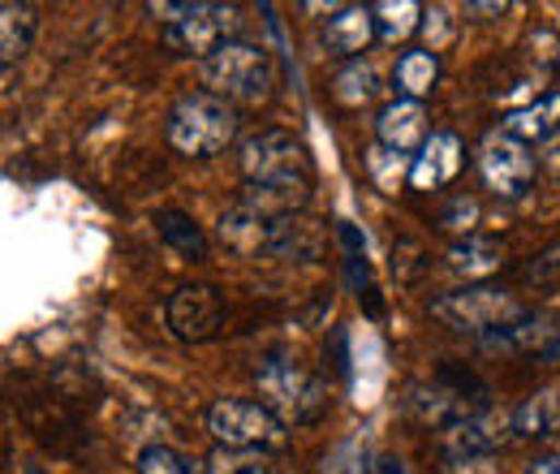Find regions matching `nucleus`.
Here are the masks:
<instances>
[{
    "label": "nucleus",
    "mask_w": 560,
    "mask_h": 474,
    "mask_svg": "<svg viewBox=\"0 0 560 474\" xmlns=\"http://www.w3.org/2000/svg\"><path fill=\"white\" fill-rule=\"evenodd\" d=\"M539 169H548V173H560V135H552L544 147H539Z\"/></svg>",
    "instance_id": "nucleus-34"
},
{
    "label": "nucleus",
    "mask_w": 560,
    "mask_h": 474,
    "mask_svg": "<svg viewBox=\"0 0 560 474\" xmlns=\"http://www.w3.org/2000/svg\"><path fill=\"white\" fill-rule=\"evenodd\" d=\"M208 431L224 449H264L280 453L289 444V423H280L264 402L246 397H220L208 406Z\"/></svg>",
    "instance_id": "nucleus-5"
},
{
    "label": "nucleus",
    "mask_w": 560,
    "mask_h": 474,
    "mask_svg": "<svg viewBox=\"0 0 560 474\" xmlns=\"http://www.w3.org/2000/svg\"><path fill=\"white\" fill-rule=\"evenodd\" d=\"M375 474H401V471H397V462H388V458H384V462H380V471H375Z\"/></svg>",
    "instance_id": "nucleus-37"
},
{
    "label": "nucleus",
    "mask_w": 560,
    "mask_h": 474,
    "mask_svg": "<svg viewBox=\"0 0 560 474\" xmlns=\"http://www.w3.org/2000/svg\"><path fill=\"white\" fill-rule=\"evenodd\" d=\"M324 255V229L319 220H306V216H289L277 224V238H272V255L268 259H289V264H311Z\"/></svg>",
    "instance_id": "nucleus-19"
},
{
    "label": "nucleus",
    "mask_w": 560,
    "mask_h": 474,
    "mask_svg": "<svg viewBox=\"0 0 560 474\" xmlns=\"http://www.w3.org/2000/svg\"><path fill=\"white\" fill-rule=\"evenodd\" d=\"M560 340V315L557 311H530L526 320L495 328L488 337H479V345L488 354H544L548 345Z\"/></svg>",
    "instance_id": "nucleus-15"
},
{
    "label": "nucleus",
    "mask_w": 560,
    "mask_h": 474,
    "mask_svg": "<svg viewBox=\"0 0 560 474\" xmlns=\"http://www.w3.org/2000/svg\"><path fill=\"white\" fill-rule=\"evenodd\" d=\"M237 169L246 186H284V182H315L311 151L293 130H259L242 142Z\"/></svg>",
    "instance_id": "nucleus-6"
},
{
    "label": "nucleus",
    "mask_w": 560,
    "mask_h": 474,
    "mask_svg": "<svg viewBox=\"0 0 560 474\" xmlns=\"http://www.w3.org/2000/svg\"><path fill=\"white\" fill-rule=\"evenodd\" d=\"M203 82H208L211 95H220L229 104H264L272 95L277 69H272V57L259 44L233 39L215 57L203 61Z\"/></svg>",
    "instance_id": "nucleus-4"
},
{
    "label": "nucleus",
    "mask_w": 560,
    "mask_h": 474,
    "mask_svg": "<svg viewBox=\"0 0 560 474\" xmlns=\"http://www.w3.org/2000/svg\"><path fill=\"white\" fill-rule=\"evenodd\" d=\"M380 39L375 31V9L371 4H346L332 9V18L324 22V48L341 61H362V53Z\"/></svg>",
    "instance_id": "nucleus-14"
},
{
    "label": "nucleus",
    "mask_w": 560,
    "mask_h": 474,
    "mask_svg": "<svg viewBox=\"0 0 560 474\" xmlns=\"http://www.w3.org/2000/svg\"><path fill=\"white\" fill-rule=\"evenodd\" d=\"M139 474H208L203 462H190L186 453L168 444H147L139 453Z\"/></svg>",
    "instance_id": "nucleus-28"
},
{
    "label": "nucleus",
    "mask_w": 560,
    "mask_h": 474,
    "mask_svg": "<svg viewBox=\"0 0 560 474\" xmlns=\"http://www.w3.org/2000/svg\"><path fill=\"white\" fill-rule=\"evenodd\" d=\"M513 423H517V440H548L560 431V393L557 389H544L535 397H526L522 406L513 409Z\"/></svg>",
    "instance_id": "nucleus-22"
},
{
    "label": "nucleus",
    "mask_w": 560,
    "mask_h": 474,
    "mask_svg": "<svg viewBox=\"0 0 560 474\" xmlns=\"http://www.w3.org/2000/svg\"><path fill=\"white\" fill-rule=\"evenodd\" d=\"M422 31L435 35V39H444V35H448V9H444V4H431L427 18H422Z\"/></svg>",
    "instance_id": "nucleus-33"
},
{
    "label": "nucleus",
    "mask_w": 560,
    "mask_h": 474,
    "mask_svg": "<svg viewBox=\"0 0 560 474\" xmlns=\"http://www.w3.org/2000/svg\"><path fill=\"white\" fill-rule=\"evenodd\" d=\"M535 169H539V160L530 155V147L517 142V138H509L504 130L491 135L488 142H483V151H479V173H483V182H488L495 195H504V199L526 195L530 182H535Z\"/></svg>",
    "instance_id": "nucleus-10"
},
{
    "label": "nucleus",
    "mask_w": 560,
    "mask_h": 474,
    "mask_svg": "<svg viewBox=\"0 0 560 474\" xmlns=\"http://www.w3.org/2000/svg\"><path fill=\"white\" fill-rule=\"evenodd\" d=\"M168 147L190 160H211L237 138V108L211 91H190L168 113Z\"/></svg>",
    "instance_id": "nucleus-1"
},
{
    "label": "nucleus",
    "mask_w": 560,
    "mask_h": 474,
    "mask_svg": "<svg viewBox=\"0 0 560 474\" xmlns=\"http://www.w3.org/2000/svg\"><path fill=\"white\" fill-rule=\"evenodd\" d=\"M332 95H337V104H346V108H362V104H371V100L380 95V73L366 66V61H350V66L337 73Z\"/></svg>",
    "instance_id": "nucleus-27"
},
{
    "label": "nucleus",
    "mask_w": 560,
    "mask_h": 474,
    "mask_svg": "<svg viewBox=\"0 0 560 474\" xmlns=\"http://www.w3.org/2000/svg\"><path fill=\"white\" fill-rule=\"evenodd\" d=\"M155 233H160L177 255H186V259H203V255H208V238H203V229H199L186 211H155Z\"/></svg>",
    "instance_id": "nucleus-23"
},
{
    "label": "nucleus",
    "mask_w": 560,
    "mask_h": 474,
    "mask_svg": "<svg viewBox=\"0 0 560 474\" xmlns=\"http://www.w3.org/2000/svg\"><path fill=\"white\" fill-rule=\"evenodd\" d=\"M504 135L526 142V147H535V142L544 147L552 135H560V91L539 95V100L526 104V108H513V113L504 117Z\"/></svg>",
    "instance_id": "nucleus-17"
},
{
    "label": "nucleus",
    "mask_w": 560,
    "mask_h": 474,
    "mask_svg": "<svg viewBox=\"0 0 560 474\" xmlns=\"http://www.w3.org/2000/svg\"><path fill=\"white\" fill-rule=\"evenodd\" d=\"M475 224H479V199H470V195H453L448 204L440 207V229H444V233H453V238H470Z\"/></svg>",
    "instance_id": "nucleus-29"
},
{
    "label": "nucleus",
    "mask_w": 560,
    "mask_h": 474,
    "mask_svg": "<svg viewBox=\"0 0 560 474\" xmlns=\"http://www.w3.org/2000/svg\"><path fill=\"white\" fill-rule=\"evenodd\" d=\"M466 13H475L479 22H488L491 13H504V0H500V4H466Z\"/></svg>",
    "instance_id": "nucleus-36"
},
{
    "label": "nucleus",
    "mask_w": 560,
    "mask_h": 474,
    "mask_svg": "<svg viewBox=\"0 0 560 474\" xmlns=\"http://www.w3.org/2000/svg\"><path fill=\"white\" fill-rule=\"evenodd\" d=\"M277 224L280 220H268V216H259L255 207H246L237 199V204L224 207V216H220V224H215V238H220L233 255H242V259H268V255H272Z\"/></svg>",
    "instance_id": "nucleus-12"
},
{
    "label": "nucleus",
    "mask_w": 560,
    "mask_h": 474,
    "mask_svg": "<svg viewBox=\"0 0 560 474\" xmlns=\"http://www.w3.org/2000/svg\"><path fill=\"white\" fill-rule=\"evenodd\" d=\"M203 466L208 474H284L277 458L264 449H224V444L211 449Z\"/></svg>",
    "instance_id": "nucleus-26"
},
{
    "label": "nucleus",
    "mask_w": 560,
    "mask_h": 474,
    "mask_svg": "<svg viewBox=\"0 0 560 474\" xmlns=\"http://www.w3.org/2000/svg\"><path fill=\"white\" fill-rule=\"evenodd\" d=\"M509 440H517V423L513 409L504 406H483L470 418H462L457 427L444 431L440 453H466V458H495Z\"/></svg>",
    "instance_id": "nucleus-11"
},
{
    "label": "nucleus",
    "mask_w": 560,
    "mask_h": 474,
    "mask_svg": "<svg viewBox=\"0 0 560 474\" xmlns=\"http://www.w3.org/2000/svg\"><path fill=\"white\" fill-rule=\"evenodd\" d=\"M375 138H380V147L415 160L422 147L431 142L427 108H422L419 100H393V104H384L380 117H375Z\"/></svg>",
    "instance_id": "nucleus-13"
},
{
    "label": "nucleus",
    "mask_w": 560,
    "mask_h": 474,
    "mask_svg": "<svg viewBox=\"0 0 560 474\" xmlns=\"http://www.w3.org/2000/svg\"><path fill=\"white\" fill-rule=\"evenodd\" d=\"M448 268L462 271L466 280H483L500 268V242L483 238V233H470V238H453L448 246Z\"/></svg>",
    "instance_id": "nucleus-21"
},
{
    "label": "nucleus",
    "mask_w": 560,
    "mask_h": 474,
    "mask_svg": "<svg viewBox=\"0 0 560 474\" xmlns=\"http://www.w3.org/2000/svg\"><path fill=\"white\" fill-rule=\"evenodd\" d=\"M39 31V9L26 0H4L0 4V61L4 73L13 69V61H22L31 53V39Z\"/></svg>",
    "instance_id": "nucleus-18"
},
{
    "label": "nucleus",
    "mask_w": 560,
    "mask_h": 474,
    "mask_svg": "<svg viewBox=\"0 0 560 474\" xmlns=\"http://www.w3.org/2000/svg\"><path fill=\"white\" fill-rule=\"evenodd\" d=\"M237 31H242V9H237V4L199 0V4H186L173 26H164V44H168L177 57L208 61L224 44L237 39Z\"/></svg>",
    "instance_id": "nucleus-7"
},
{
    "label": "nucleus",
    "mask_w": 560,
    "mask_h": 474,
    "mask_svg": "<svg viewBox=\"0 0 560 474\" xmlns=\"http://www.w3.org/2000/svg\"><path fill=\"white\" fill-rule=\"evenodd\" d=\"M526 474H560V453H548V458H535Z\"/></svg>",
    "instance_id": "nucleus-35"
},
{
    "label": "nucleus",
    "mask_w": 560,
    "mask_h": 474,
    "mask_svg": "<svg viewBox=\"0 0 560 474\" xmlns=\"http://www.w3.org/2000/svg\"><path fill=\"white\" fill-rule=\"evenodd\" d=\"M440 82V57L431 48H406L393 66V86H397V100H427Z\"/></svg>",
    "instance_id": "nucleus-20"
},
{
    "label": "nucleus",
    "mask_w": 560,
    "mask_h": 474,
    "mask_svg": "<svg viewBox=\"0 0 560 474\" xmlns=\"http://www.w3.org/2000/svg\"><path fill=\"white\" fill-rule=\"evenodd\" d=\"M362 169H366V177L375 182V190H384V195H397L401 190V182H410V169H415V160H406V155H397V151H388V147H366L362 151Z\"/></svg>",
    "instance_id": "nucleus-24"
},
{
    "label": "nucleus",
    "mask_w": 560,
    "mask_h": 474,
    "mask_svg": "<svg viewBox=\"0 0 560 474\" xmlns=\"http://www.w3.org/2000/svg\"><path fill=\"white\" fill-rule=\"evenodd\" d=\"M557 69H560V66H557Z\"/></svg>",
    "instance_id": "nucleus-38"
},
{
    "label": "nucleus",
    "mask_w": 560,
    "mask_h": 474,
    "mask_svg": "<svg viewBox=\"0 0 560 474\" xmlns=\"http://www.w3.org/2000/svg\"><path fill=\"white\" fill-rule=\"evenodd\" d=\"M371 9H375V31H380L384 44H401V39H410L415 31H422L419 13H427V9L415 4V0H384V4H371Z\"/></svg>",
    "instance_id": "nucleus-25"
},
{
    "label": "nucleus",
    "mask_w": 560,
    "mask_h": 474,
    "mask_svg": "<svg viewBox=\"0 0 560 474\" xmlns=\"http://www.w3.org/2000/svg\"><path fill=\"white\" fill-rule=\"evenodd\" d=\"M440 474H495V458H466V453H440Z\"/></svg>",
    "instance_id": "nucleus-32"
},
{
    "label": "nucleus",
    "mask_w": 560,
    "mask_h": 474,
    "mask_svg": "<svg viewBox=\"0 0 560 474\" xmlns=\"http://www.w3.org/2000/svg\"><path fill=\"white\" fill-rule=\"evenodd\" d=\"M255 384L264 393V406L277 414L280 423H315L332 409V389L289 354H268L255 367Z\"/></svg>",
    "instance_id": "nucleus-2"
},
{
    "label": "nucleus",
    "mask_w": 560,
    "mask_h": 474,
    "mask_svg": "<svg viewBox=\"0 0 560 474\" xmlns=\"http://www.w3.org/2000/svg\"><path fill=\"white\" fill-rule=\"evenodd\" d=\"M462 164H466V147H462V138L448 135V130H440V135H431V142L415 155L410 186H415V190H440V186H448V182L462 173Z\"/></svg>",
    "instance_id": "nucleus-16"
},
{
    "label": "nucleus",
    "mask_w": 560,
    "mask_h": 474,
    "mask_svg": "<svg viewBox=\"0 0 560 474\" xmlns=\"http://www.w3.org/2000/svg\"><path fill=\"white\" fill-rule=\"evenodd\" d=\"M517 280H522V285H539V289L560 285V242L544 246L539 255H530V259L517 268Z\"/></svg>",
    "instance_id": "nucleus-30"
},
{
    "label": "nucleus",
    "mask_w": 560,
    "mask_h": 474,
    "mask_svg": "<svg viewBox=\"0 0 560 474\" xmlns=\"http://www.w3.org/2000/svg\"><path fill=\"white\" fill-rule=\"evenodd\" d=\"M393 271H397V280H419L422 276V246L419 242L401 238V242L393 246Z\"/></svg>",
    "instance_id": "nucleus-31"
},
{
    "label": "nucleus",
    "mask_w": 560,
    "mask_h": 474,
    "mask_svg": "<svg viewBox=\"0 0 560 474\" xmlns=\"http://www.w3.org/2000/svg\"><path fill=\"white\" fill-rule=\"evenodd\" d=\"M224 315H229V307H224L220 289H211V285H182L164 302L168 333L177 340H186V345H199V340L215 337L224 328Z\"/></svg>",
    "instance_id": "nucleus-8"
},
{
    "label": "nucleus",
    "mask_w": 560,
    "mask_h": 474,
    "mask_svg": "<svg viewBox=\"0 0 560 474\" xmlns=\"http://www.w3.org/2000/svg\"><path fill=\"white\" fill-rule=\"evenodd\" d=\"M427 311L444 328H453V333H479V337H488L495 328H509V324H517V320L530 315V307L517 293L500 289V285H466V289L440 293V298H431Z\"/></svg>",
    "instance_id": "nucleus-3"
},
{
    "label": "nucleus",
    "mask_w": 560,
    "mask_h": 474,
    "mask_svg": "<svg viewBox=\"0 0 560 474\" xmlns=\"http://www.w3.org/2000/svg\"><path fill=\"white\" fill-rule=\"evenodd\" d=\"M466 384L479 389L475 380H462V384H448V375L440 371L435 380H419L406 389V414L422 423V427H435V431H448L457 427L462 418H470L479 406V397H466Z\"/></svg>",
    "instance_id": "nucleus-9"
}]
</instances>
